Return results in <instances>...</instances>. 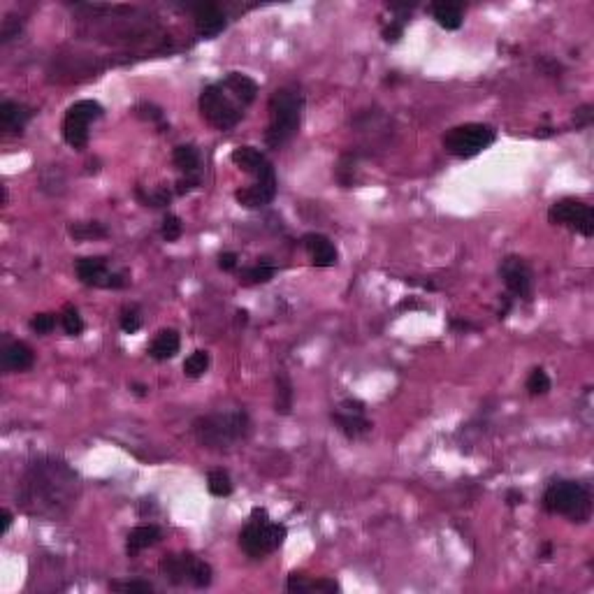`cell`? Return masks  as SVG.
<instances>
[{
	"label": "cell",
	"instance_id": "6da1fadb",
	"mask_svg": "<svg viewBox=\"0 0 594 594\" xmlns=\"http://www.w3.org/2000/svg\"><path fill=\"white\" fill-rule=\"evenodd\" d=\"M77 499V474L63 460L39 457L30 462L21 478L19 502L30 516L56 518Z\"/></svg>",
	"mask_w": 594,
	"mask_h": 594
},
{
	"label": "cell",
	"instance_id": "7a4b0ae2",
	"mask_svg": "<svg viewBox=\"0 0 594 594\" xmlns=\"http://www.w3.org/2000/svg\"><path fill=\"white\" fill-rule=\"evenodd\" d=\"M267 112H269V123H267L265 142L269 149H281L295 137L299 123H302V112H304L302 89L295 84L276 89L272 93V98H269Z\"/></svg>",
	"mask_w": 594,
	"mask_h": 594
},
{
	"label": "cell",
	"instance_id": "3957f363",
	"mask_svg": "<svg viewBox=\"0 0 594 594\" xmlns=\"http://www.w3.org/2000/svg\"><path fill=\"white\" fill-rule=\"evenodd\" d=\"M251 423L247 411H225V414L200 416L193 423V437L197 443L211 450L233 448L249 437Z\"/></svg>",
	"mask_w": 594,
	"mask_h": 594
},
{
	"label": "cell",
	"instance_id": "277c9868",
	"mask_svg": "<svg viewBox=\"0 0 594 594\" xmlns=\"http://www.w3.org/2000/svg\"><path fill=\"white\" fill-rule=\"evenodd\" d=\"M543 509L555 516H567L571 522H588L592 516V497L583 483L576 481H557L545 490Z\"/></svg>",
	"mask_w": 594,
	"mask_h": 594
},
{
	"label": "cell",
	"instance_id": "5b68a950",
	"mask_svg": "<svg viewBox=\"0 0 594 594\" xmlns=\"http://www.w3.org/2000/svg\"><path fill=\"white\" fill-rule=\"evenodd\" d=\"M242 105L235 102L228 91L218 84H209L204 86L200 93V114L209 125H214L216 130H230L237 123L242 121Z\"/></svg>",
	"mask_w": 594,
	"mask_h": 594
},
{
	"label": "cell",
	"instance_id": "8992f818",
	"mask_svg": "<svg viewBox=\"0 0 594 594\" xmlns=\"http://www.w3.org/2000/svg\"><path fill=\"white\" fill-rule=\"evenodd\" d=\"M495 128L488 123H462L443 135V149L450 156L474 158L495 142Z\"/></svg>",
	"mask_w": 594,
	"mask_h": 594
},
{
	"label": "cell",
	"instance_id": "52a82bcc",
	"mask_svg": "<svg viewBox=\"0 0 594 594\" xmlns=\"http://www.w3.org/2000/svg\"><path fill=\"white\" fill-rule=\"evenodd\" d=\"M286 536H288L286 525L269 522V520L267 522L251 520L240 532V548L247 552L249 557L260 559L279 548V545L286 541Z\"/></svg>",
	"mask_w": 594,
	"mask_h": 594
},
{
	"label": "cell",
	"instance_id": "ba28073f",
	"mask_svg": "<svg viewBox=\"0 0 594 594\" xmlns=\"http://www.w3.org/2000/svg\"><path fill=\"white\" fill-rule=\"evenodd\" d=\"M158 569H161V574L172 585L188 583L193 588H207L211 583V567L193 555H186V552H181V555H165Z\"/></svg>",
	"mask_w": 594,
	"mask_h": 594
},
{
	"label": "cell",
	"instance_id": "9c48e42d",
	"mask_svg": "<svg viewBox=\"0 0 594 594\" xmlns=\"http://www.w3.org/2000/svg\"><path fill=\"white\" fill-rule=\"evenodd\" d=\"M105 114L100 102L96 100H77L75 105H70L63 118V140L68 142L73 149H84L89 144V125Z\"/></svg>",
	"mask_w": 594,
	"mask_h": 594
},
{
	"label": "cell",
	"instance_id": "30bf717a",
	"mask_svg": "<svg viewBox=\"0 0 594 594\" xmlns=\"http://www.w3.org/2000/svg\"><path fill=\"white\" fill-rule=\"evenodd\" d=\"M548 221L555 225H564L583 237L594 235V209L588 202L576 197H562L548 211Z\"/></svg>",
	"mask_w": 594,
	"mask_h": 594
},
{
	"label": "cell",
	"instance_id": "8fae6325",
	"mask_svg": "<svg viewBox=\"0 0 594 594\" xmlns=\"http://www.w3.org/2000/svg\"><path fill=\"white\" fill-rule=\"evenodd\" d=\"M75 272L79 276V281L86 286H96V288H123L128 279L123 274L107 272V260L100 256L93 258H77Z\"/></svg>",
	"mask_w": 594,
	"mask_h": 594
},
{
	"label": "cell",
	"instance_id": "7c38bea8",
	"mask_svg": "<svg viewBox=\"0 0 594 594\" xmlns=\"http://www.w3.org/2000/svg\"><path fill=\"white\" fill-rule=\"evenodd\" d=\"M499 274H502L509 292H513V295H518V297H525V299L532 297L534 274L520 256L504 258L502 265H499Z\"/></svg>",
	"mask_w": 594,
	"mask_h": 594
},
{
	"label": "cell",
	"instance_id": "4fadbf2b",
	"mask_svg": "<svg viewBox=\"0 0 594 594\" xmlns=\"http://www.w3.org/2000/svg\"><path fill=\"white\" fill-rule=\"evenodd\" d=\"M193 17H195V30L200 37H216L223 33L225 28V12L221 10L216 3H197L193 5Z\"/></svg>",
	"mask_w": 594,
	"mask_h": 594
},
{
	"label": "cell",
	"instance_id": "5bb4252c",
	"mask_svg": "<svg viewBox=\"0 0 594 594\" xmlns=\"http://www.w3.org/2000/svg\"><path fill=\"white\" fill-rule=\"evenodd\" d=\"M230 161L237 165L240 170H244L247 174H253L256 179H265V177H274V168L272 163L267 161V156L256 147H237L230 154Z\"/></svg>",
	"mask_w": 594,
	"mask_h": 594
},
{
	"label": "cell",
	"instance_id": "9a60e30c",
	"mask_svg": "<svg viewBox=\"0 0 594 594\" xmlns=\"http://www.w3.org/2000/svg\"><path fill=\"white\" fill-rule=\"evenodd\" d=\"M276 195V174L274 177L256 179V184H251L247 188H237L235 200L247 209H260L274 200Z\"/></svg>",
	"mask_w": 594,
	"mask_h": 594
},
{
	"label": "cell",
	"instance_id": "2e32d148",
	"mask_svg": "<svg viewBox=\"0 0 594 594\" xmlns=\"http://www.w3.org/2000/svg\"><path fill=\"white\" fill-rule=\"evenodd\" d=\"M302 247L311 258V263L316 267H332L337 265V249L326 235L318 233H309L302 237Z\"/></svg>",
	"mask_w": 594,
	"mask_h": 594
},
{
	"label": "cell",
	"instance_id": "e0dca14e",
	"mask_svg": "<svg viewBox=\"0 0 594 594\" xmlns=\"http://www.w3.org/2000/svg\"><path fill=\"white\" fill-rule=\"evenodd\" d=\"M0 362H3L5 371H26L33 367L35 353L28 344L10 342L3 346V351H0Z\"/></svg>",
	"mask_w": 594,
	"mask_h": 594
},
{
	"label": "cell",
	"instance_id": "ac0fdd59",
	"mask_svg": "<svg viewBox=\"0 0 594 594\" xmlns=\"http://www.w3.org/2000/svg\"><path fill=\"white\" fill-rule=\"evenodd\" d=\"M221 86H223L228 91V96H230L235 102H240L242 107L251 105L258 96V84L253 82L249 75H242V73H230L223 82H221Z\"/></svg>",
	"mask_w": 594,
	"mask_h": 594
},
{
	"label": "cell",
	"instance_id": "d6986e66",
	"mask_svg": "<svg viewBox=\"0 0 594 594\" xmlns=\"http://www.w3.org/2000/svg\"><path fill=\"white\" fill-rule=\"evenodd\" d=\"M30 118H33V112L26 105H21V102L14 100L0 102V128L5 132H14V135L23 132Z\"/></svg>",
	"mask_w": 594,
	"mask_h": 594
},
{
	"label": "cell",
	"instance_id": "ffe728a7",
	"mask_svg": "<svg viewBox=\"0 0 594 594\" xmlns=\"http://www.w3.org/2000/svg\"><path fill=\"white\" fill-rule=\"evenodd\" d=\"M332 423H335L339 427V432L348 439L367 437V434L371 432V427H374L367 418H364V414H348V411H342V409L332 414Z\"/></svg>",
	"mask_w": 594,
	"mask_h": 594
},
{
	"label": "cell",
	"instance_id": "44dd1931",
	"mask_svg": "<svg viewBox=\"0 0 594 594\" xmlns=\"http://www.w3.org/2000/svg\"><path fill=\"white\" fill-rule=\"evenodd\" d=\"M161 536H163V532L158 525L135 527V529H130L128 538H125V552H128V557H135L140 550L149 548V545H156L158 541H161Z\"/></svg>",
	"mask_w": 594,
	"mask_h": 594
},
{
	"label": "cell",
	"instance_id": "7402d4cb",
	"mask_svg": "<svg viewBox=\"0 0 594 594\" xmlns=\"http://www.w3.org/2000/svg\"><path fill=\"white\" fill-rule=\"evenodd\" d=\"M179 346H181V339H179L177 330H161L154 337L151 346H149V355H151L154 360H161V362L172 360L174 355L179 353Z\"/></svg>",
	"mask_w": 594,
	"mask_h": 594
},
{
	"label": "cell",
	"instance_id": "603a6c76",
	"mask_svg": "<svg viewBox=\"0 0 594 594\" xmlns=\"http://www.w3.org/2000/svg\"><path fill=\"white\" fill-rule=\"evenodd\" d=\"M432 17L446 30H457L462 26V5L457 3H434L432 5Z\"/></svg>",
	"mask_w": 594,
	"mask_h": 594
},
{
	"label": "cell",
	"instance_id": "cb8c5ba5",
	"mask_svg": "<svg viewBox=\"0 0 594 594\" xmlns=\"http://www.w3.org/2000/svg\"><path fill=\"white\" fill-rule=\"evenodd\" d=\"M172 163L179 172L195 174L197 168H200V154H197L193 144H179L172 154Z\"/></svg>",
	"mask_w": 594,
	"mask_h": 594
},
{
	"label": "cell",
	"instance_id": "d4e9b609",
	"mask_svg": "<svg viewBox=\"0 0 594 594\" xmlns=\"http://www.w3.org/2000/svg\"><path fill=\"white\" fill-rule=\"evenodd\" d=\"M292 409V385L288 376H276V392H274V411L281 416H288Z\"/></svg>",
	"mask_w": 594,
	"mask_h": 594
},
{
	"label": "cell",
	"instance_id": "484cf974",
	"mask_svg": "<svg viewBox=\"0 0 594 594\" xmlns=\"http://www.w3.org/2000/svg\"><path fill=\"white\" fill-rule=\"evenodd\" d=\"M68 233L75 240H96V237H107V228L98 221H89V223H70Z\"/></svg>",
	"mask_w": 594,
	"mask_h": 594
},
{
	"label": "cell",
	"instance_id": "4316f807",
	"mask_svg": "<svg viewBox=\"0 0 594 594\" xmlns=\"http://www.w3.org/2000/svg\"><path fill=\"white\" fill-rule=\"evenodd\" d=\"M207 488L214 497H230L233 495V481L223 469H214L207 476Z\"/></svg>",
	"mask_w": 594,
	"mask_h": 594
},
{
	"label": "cell",
	"instance_id": "83f0119b",
	"mask_svg": "<svg viewBox=\"0 0 594 594\" xmlns=\"http://www.w3.org/2000/svg\"><path fill=\"white\" fill-rule=\"evenodd\" d=\"M209 353L207 351H195V353H191L186 358V362H184V374L188 376V378H200L204 371L209 369Z\"/></svg>",
	"mask_w": 594,
	"mask_h": 594
},
{
	"label": "cell",
	"instance_id": "f1b7e54d",
	"mask_svg": "<svg viewBox=\"0 0 594 594\" xmlns=\"http://www.w3.org/2000/svg\"><path fill=\"white\" fill-rule=\"evenodd\" d=\"M276 274V267L274 265H267V263H258L253 267L242 269V281L244 283H267L272 281Z\"/></svg>",
	"mask_w": 594,
	"mask_h": 594
},
{
	"label": "cell",
	"instance_id": "f546056e",
	"mask_svg": "<svg viewBox=\"0 0 594 594\" xmlns=\"http://www.w3.org/2000/svg\"><path fill=\"white\" fill-rule=\"evenodd\" d=\"M61 323H63V330H66L70 337H79L84 332V321L73 304H66V309H63Z\"/></svg>",
	"mask_w": 594,
	"mask_h": 594
},
{
	"label": "cell",
	"instance_id": "4dcf8cb0",
	"mask_svg": "<svg viewBox=\"0 0 594 594\" xmlns=\"http://www.w3.org/2000/svg\"><path fill=\"white\" fill-rule=\"evenodd\" d=\"M527 390H529V395H545L550 390V378L541 367L532 369V374L527 378Z\"/></svg>",
	"mask_w": 594,
	"mask_h": 594
},
{
	"label": "cell",
	"instance_id": "1f68e13d",
	"mask_svg": "<svg viewBox=\"0 0 594 594\" xmlns=\"http://www.w3.org/2000/svg\"><path fill=\"white\" fill-rule=\"evenodd\" d=\"M181 233H184V225H181L179 216H174V214H168V216L163 218V225H161V235L165 242H177Z\"/></svg>",
	"mask_w": 594,
	"mask_h": 594
},
{
	"label": "cell",
	"instance_id": "d6a6232c",
	"mask_svg": "<svg viewBox=\"0 0 594 594\" xmlns=\"http://www.w3.org/2000/svg\"><path fill=\"white\" fill-rule=\"evenodd\" d=\"M109 590H114V592H140V594H149V592H154V585L151 583H147V581H112L109 583Z\"/></svg>",
	"mask_w": 594,
	"mask_h": 594
},
{
	"label": "cell",
	"instance_id": "836d02e7",
	"mask_svg": "<svg viewBox=\"0 0 594 594\" xmlns=\"http://www.w3.org/2000/svg\"><path fill=\"white\" fill-rule=\"evenodd\" d=\"M54 328H56V316L54 314H35L30 318V330L37 335H49Z\"/></svg>",
	"mask_w": 594,
	"mask_h": 594
},
{
	"label": "cell",
	"instance_id": "e575fe53",
	"mask_svg": "<svg viewBox=\"0 0 594 594\" xmlns=\"http://www.w3.org/2000/svg\"><path fill=\"white\" fill-rule=\"evenodd\" d=\"M140 326H142V318H140L137 309H135V307L123 309V314H121V330L128 332V335H135V332L140 330Z\"/></svg>",
	"mask_w": 594,
	"mask_h": 594
},
{
	"label": "cell",
	"instance_id": "d590c367",
	"mask_svg": "<svg viewBox=\"0 0 594 594\" xmlns=\"http://www.w3.org/2000/svg\"><path fill=\"white\" fill-rule=\"evenodd\" d=\"M404 33V21H390V26H385L383 28V39L385 42H397V39L402 37Z\"/></svg>",
	"mask_w": 594,
	"mask_h": 594
},
{
	"label": "cell",
	"instance_id": "8d00e7d4",
	"mask_svg": "<svg viewBox=\"0 0 594 594\" xmlns=\"http://www.w3.org/2000/svg\"><path fill=\"white\" fill-rule=\"evenodd\" d=\"M309 583L311 581H307L302 574H292L288 578L286 588H288V592H309Z\"/></svg>",
	"mask_w": 594,
	"mask_h": 594
},
{
	"label": "cell",
	"instance_id": "74e56055",
	"mask_svg": "<svg viewBox=\"0 0 594 594\" xmlns=\"http://www.w3.org/2000/svg\"><path fill=\"white\" fill-rule=\"evenodd\" d=\"M137 114L142 118H149V121H161V118H163L161 109L154 107V105H149V102H142V105L137 107Z\"/></svg>",
	"mask_w": 594,
	"mask_h": 594
},
{
	"label": "cell",
	"instance_id": "f35d334b",
	"mask_svg": "<svg viewBox=\"0 0 594 594\" xmlns=\"http://www.w3.org/2000/svg\"><path fill=\"white\" fill-rule=\"evenodd\" d=\"M309 592H339V585L335 581H328V578H323V581H311V583H309Z\"/></svg>",
	"mask_w": 594,
	"mask_h": 594
},
{
	"label": "cell",
	"instance_id": "ab89813d",
	"mask_svg": "<svg viewBox=\"0 0 594 594\" xmlns=\"http://www.w3.org/2000/svg\"><path fill=\"white\" fill-rule=\"evenodd\" d=\"M574 121H576L578 128H585V125H590L592 123V105H583L581 109H576Z\"/></svg>",
	"mask_w": 594,
	"mask_h": 594
},
{
	"label": "cell",
	"instance_id": "60d3db41",
	"mask_svg": "<svg viewBox=\"0 0 594 594\" xmlns=\"http://www.w3.org/2000/svg\"><path fill=\"white\" fill-rule=\"evenodd\" d=\"M218 267L225 269V272H230V269H235V267H237V253H233V251L221 253V256H218Z\"/></svg>",
	"mask_w": 594,
	"mask_h": 594
},
{
	"label": "cell",
	"instance_id": "b9f144b4",
	"mask_svg": "<svg viewBox=\"0 0 594 594\" xmlns=\"http://www.w3.org/2000/svg\"><path fill=\"white\" fill-rule=\"evenodd\" d=\"M197 184H200V177H195V174L191 177V174H188V179H181L179 184H177V193L184 195V193H188V191H193Z\"/></svg>",
	"mask_w": 594,
	"mask_h": 594
},
{
	"label": "cell",
	"instance_id": "7bdbcfd3",
	"mask_svg": "<svg viewBox=\"0 0 594 594\" xmlns=\"http://www.w3.org/2000/svg\"><path fill=\"white\" fill-rule=\"evenodd\" d=\"M342 411H348V414H364V404L360 400H346L342 402Z\"/></svg>",
	"mask_w": 594,
	"mask_h": 594
},
{
	"label": "cell",
	"instance_id": "ee69618b",
	"mask_svg": "<svg viewBox=\"0 0 594 594\" xmlns=\"http://www.w3.org/2000/svg\"><path fill=\"white\" fill-rule=\"evenodd\" d=\"M522 502H525V495H522L520 490H509V493H506V504L509 506H520Z\"/></svg>",
	"mask_w": 594,
	"mask_h": 594
},
{
	"label": "cell",
	"instance_id": "f6af8a7d",
	"mask_svg": "<svg viewBox=\"0 0 594 594\" xmlns=\"http://www.w3.org/2000/svg\"><path fill=\"white\" fill-rule=\"evenodd\" d=\"M0 520H3V525H0V534H7V529H10V525H12V513L7 509H3L0 511Z\"/></svg>",
	"mask_w": 594,
	"mask_h": 594
},
{
	"label": "cell",
	"instance_id": "bcb514c9",
	"mask_svg": "<svg viewBox=\"0 0 594 594\" xmlns=\"http://www.w3.org/2000/svg\"><path fill=\"white\" fill-rule=\"evenodd\" d=\"M251 520H256V522H267L269 516H267L265 509H253V511H251Z\"/></svg>",
	"mask_w": 594,
	"mask_h": 594
},
{
	"label": "cell",
	"instance_id": "7dc6e473",
	"mask_svg": "<svg viewBox=\"0 0 594 594\" xmlns=\"http://www.w3.org/2000/svg\"><path fill=\"white\" fill-rule=\"evenodd\" d=\"M400 309H421V304L414 302V299H407V302H402Z\"/></svg>",
	"mask_w": 594,
	"mask_h": 594
},
{
	"label": "cell",
	"instance_id": "c3c4849f",
	"mask_svg": "<svg viewBox=\"0 0 594 594\" xmlns=\"http://www.w3.org/2000/svg\"><path fill=\"white\" fill-rule=\"evenodd\" d=\"M550 555H552V545L545 543V545H543V559H550Z\"/></svg>",
	"mask_w": 594,
	"mask_h": 594
},
{
	"label": "cell",
	"instance_id": "681fc988",
	"mask_svg": "<svg viewBox=\"0 0 594 594\" xmlns=\"http://www.w3.org/2000/svg\"><path fill=\"white\" fill-rule=\"evenodd\" d=\"M132 388H135V392H137V395H147V390H149L147 385H140V383H135Z\"/></svg>",
	"mask_w": 594,
	"mask_h": 594
}]
</instances>
